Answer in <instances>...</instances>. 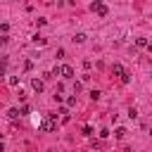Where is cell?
Here are the masks:
<instances>
[{
	"label": "cell",
	"instance_id": "6da1fadb",
	"mask_svg": "<svg viewBox=\"0 0 152 152\" xmlns=\"http://www.w3.org/2000/svg\"><path fill=\"white\" fill-rule=\"evenodd\" d=\"M38 128H40L43 133H52V131L57 128V121H55V114H45V116L40 119V124H38Z\"/></svg>",
	"mask_w": 152,
	"mask_h": 152
},
{
	"label": "cell",
	"instance_id": "7a4b0ae2",
	"mask_svg": "<svg viewBox=\"0 0 152 152\" xmlns=\"http://www.w3.org/2000/svg\"><path fill=\"white\" fill-rule=\"evenodd\" d=\"M90 10H93V12H97L100 17H107V5H102V2H93V5H90Z\"/></svg>",
	"mask_w": 152,
	"mask_h": 152
},
{
	"label": "cell",
	"instance_id": "3957f363",
	"mask_svg": "<svg viewBox=\"0 0 152 152\" xmlns=\"http://www.w3.org/2000/svg\"><path fill=\"white\" fill-rule=\"evenodd\" d=\"M59 76H62V78H71V76H74V69H71L69 64H62V66H59Z\"/></svg>",
	"mask_w": 152,
	"mask_h": 152
},
{
	"label": "cell",
	"instance_id": "277c9868",
	"mask_svg": "<svg viewBox=\"0 0 152 152\" xmlns=\"http://www.w3.org/2000/svg\"><path fill=\"white\" fill-rule=\"evenodd\" d=\"M31 88H33L36 93H43V90H45V83H43L40 78H31Z\"/></svg>",
	"mask_w": 152,
	"mask_h": 152
},
{
	"label": "cell",
	"instance_id": "5b68a950",
	"mask_svg": "<svg viewBox=\"0 0 152 152\" xmlns=\"http://www.w3.org/2000/svg\"><path fill=\"white\" fill-rule=\"evenodd\" d=\"M112 74H116V76H119V78H121V76H124V74H126V69H124V66H121V64H114V66H112Z\"/></svg>",
	"mask_w": 152,
	"mask_h": 152
},
{
	"label": "cell",
	"instance_id": "8992f818",
	"mask_svg": "<svg viewBox=\"0 0 152 152\" xmlns=\"http://www.w3.org/2000/svg\"><path fill=\"white\" fill-rule=\"evenodd\" d=\"M17 116H19V109H14V107H12V109H7V119H12V121H14Z\"/></svg>",
	"mask_w": 152,
	"mask_h": 152
},
{
	"label": "cell",
	"instance_id": "52a82bcc",
	"mask_svg": "<svg viewBox=\"0 0 152 152\" xmlns=\"http://www.w3.org/2000/svg\"><path fill=\"white\" fill-rule=\"evenodd\" d=\"M31 40H33V45H45V38L43 36H33Z\"/></svg>",
	"mask_w": 152,
	"mask_h": 152
},
{
	"label": "cell",
	"instance_id": "ba28073f",
	"mask_svg": "<svg viewBox=\"0 0 152 152\" xmlns=\"http://www.w3.org/2000/svg\"><path fill=\"white\" fill-rule=\"evenodd\" d=\"M135 45H138V48H147L150 43H147V38H135Z\"/></svg>",
	"mask_w": 152,
	"mask_h": 152
},
{
	"label": "cell",
	"instance_id": "9c48e42d",
	"mask_svg": "<svg viewBox=\"0 0 152 152\" xmlns=\"http://www.w3.org/2000/svg\"><path fill=\"white\" fill-rule=\"evenodd\" d=\"M59 114H62V124H66V121H69V119H71V116H69V112H66V109H59Z\"/></svg>",
	"mask_w": 152,
	"mask_h": 152
},
{
	"label": "cell",
	"instance_id": "30bf717a",
	"mask_svg": "<svg viewBox=\"0 0 152 152\" xmlns=\"http://www.w3.org/2000/svg\"><path fill=\"white\" fill-rule=\"evenodd\" d=\"M126 133H128L126 128H116V131H114V135H116V138H126Z\"/></svg>",
	"mask_w": 152,
	"mask_h": 152
},
{
	"label": "cell",
	"instance_id": "8fae6325",
	"mask_svg": "<svg viewBox=\"0 0 152 152\" xmlns=\"http://www.w3.org/2000/svg\"><path fill=\"white\" fill-rule=\"evenodd\" d=\"M83 40H86V33H76L74 36V43H83Z\"/></svg>",
	"mask_w": 152,
	"mask_h": 152
},
{
	"label": "cell",
	"instance_id": "7c38bea8",
	"mask_svg": "<svg viewBox=\"0 0 152 152\" xmlns=\"http://www.w3.org/2000/svg\"><path fill=\"white\" fill-rule=\"evenodd\" d=\"M81 133H83V135H93V128H90V126H83Z\"/></svg>",
	"mask_w": 152,
	"mask_h": 152
},
{
	"label": "cell",
	"instance_id": "4fadbf2b",
	"mask_svg": "<svg viewBox=\"0 0 152 152\" xmlns=\"http://www.w3.org/2000/svg\"><path fill=\"white\" fill-rule=\"evenodd\" d=\"M121 83H131V74H128V71L121 76Z\"/></svg>",
	"mask_w": 152,
	"mask_h": 152
},
{
	"label": "cell",
	"instance_id": "5bb4252c",
	"mask_svg": "<svg viewBox=\"0 0 152 152\" xmlns=\"http://www.w3.org/2000/svg\"><path fill=\"white\" fill-rule=\"evenodd\" d=\"M7 83H10V86H17V83H19V78H17V76H10V78H7Z\"/></svg>",
	"mask_w": 152,
	"mask_h": 152
},
{
	"label": "cell",
	"instance_id": "9a60e30c",
	"mask_svg": "<svg viewBox=\"0 0 152 152\" xmlns=\"http://www.w3.org/2000/svg\"><path fill=\"white\" fill-rule=\"evenodd\" d=\"M147 50H150V55H152V43H150V45H147Z\"/></svg>",
	"mask_w": 152,
	"mask_h": 152
}]
</instances>
